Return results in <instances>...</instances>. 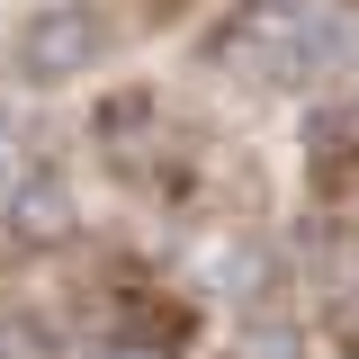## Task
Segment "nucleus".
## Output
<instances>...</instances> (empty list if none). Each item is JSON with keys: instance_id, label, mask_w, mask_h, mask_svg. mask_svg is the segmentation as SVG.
Returning a JSON list of instances; mask_svg holds the SVG:
<instances>
[{"instance_id": "obj_1", "label": "nucleus", "mask_w": 359, "mask_h": 359, "mask_svg": "<svg viewBox=\"0 0 359 359\" xmlns=\"http://www.w3.org/2000/svg\"><path fill=\"white\" fill-rule=\"evenodd\" d=\"M27 63H36V81L81 72V63H90V18H45L36 36H27Z\"/></svg>"}]
</instances>
